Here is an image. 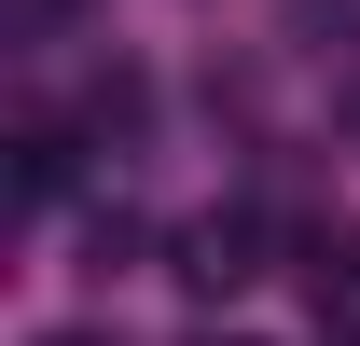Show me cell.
Instances as JSON below:
<instances>
[{
  "label": "cell",
  "mask_w": 360,
  "mask_h": 346,
  "mask_svg": "<svg viewBox=\"0 0 360 346\" xmlns=\"http://www.w3.org/2000/svg\"><path fill=\"white\" fill-rule=\"evenodd\" d=\"M250 277H264V222L250 208H208L180 236V291H250Z\"/></svg>",
  "instance_id": "1"
},
{
  "label": "cell",
  "mask_w": 360,
  "mask_h": 346,
  "mask_svg": "<svg viewBox=\"0 0 360 346\" xmlns=\"http://www.w3.org/2000/svg\"><path fill=\"white\" fill-rule=\"evenodd\" d=\"M56 180H70V139H56V125H28V139H14V208H42Z\"/></svg>",
  "instance_id": "2"
},
{
  "label": "cell",
  "mask_w": 360,
  "mask_h": 346,
  "mask_svg": "<svg viewBox=\"0 0 360 346\" xmlns=\"http://www.w3.org/2000/svg\"><path fill=\"white\" fill-rule=\"evenodd\" d=\"M42 346H111V333H42Z\"/></svg>",
  "instance_id": "3"
}]
</instances>
